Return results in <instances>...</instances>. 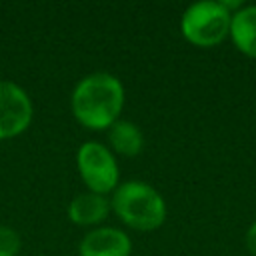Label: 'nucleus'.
Listing matches in <instances>:
<instances>
[{"label":"nucleus","mask_w":256,"mask_h":256,"mask_svg":"<svg viewBox=\"0 0 256 256\" xmlns=\"http://www.w3.org/2000/svg\"><path fill=\"white\" fill-rule=\"evenodd\" d=\"M230 36L240 52L256 58V6H244L232 14Z\"/></svg>","instance_id":"obj_9"},{"label":"nucleus","mask_w":256,"mask_h":256,"mask_svg":"<svg viewBox=\"0 0 256 256\" xmlns=\"http://www.w3.org/2000/svg\"><path fill=\"white\" fill-rule=\"evenodd\" d=\"M110 200L108 196L94 194V192H82L76 194L68 206V218L76 226H96L104 222L110 214Z\"/></svg>","instance_id":"obj_7"},{"label":"nucleus","mask_w":256,"mask_h":256,"mask_svg":"<svg viewBox=\"0 0 256 256\" xmlns=\"http://www.w3.org/2000/svg\"><path fill=\"white\" fill-rule=\"evenodd\" d=\"M232 14L216 0H202L188 6L180 18L182 36L200 48L216 46L230 34Z\"/></svg>","instance_id":"obj_3"},{"label":"nucleus","mask_w":256,"mask_h":256,"mask_svg":"<svg viewBox=\"0 0 256 256\" xmlns=\"http://www.w3.org/2000/svg\"><path fill=\"white\" fill-rule=\"evenodd\" d=\"M20 246V234L10 226L0 224V256H18Z\"/></svg>","instance_id":"obj_10"},{"label":"nucleus","mask_w":256,"mask_h":256,"mask_svg":"<svg viewBox=\"0 0 256 256\" xmlns=\"http://www.w3.org/2000/svg\"><path fill=\"white\" fill-rule=\"evenodd\" d=\"M246 246H248L250 254L256 256V222H254V224L248 228V232H246Z\"/></svg>","instance_id":"obj_11"},{"label":"nucleus","mask_w":256,"mask_h":256,"mask_svg":"<svg viewBox=\"0 0 256 256\" xmlns=\"http://www.w3.org/2000/svg\"><path fill=\"white\" fill-rule=\"evenodd\" d=\"M34 116L28 92L10 80H0V140L22 134Z\"/></svg>","instance_id":"obj_5"},{"label":"nucleus","mask_w":256,"mask_h":256,"mask_svg":"<svg viewBox=\"0 0 256 256\" xmlns=\"http://www.w3.org/2000/svg\"><path fill=\"white\" fill-rule=\"evenodd\" d=\"M108 148L124 158H134L144 148V134L130 120H116L108 128Z\"/></svg>","instance_id":"obj_8"},{"label":"nucleus","mask_w":256,"mask_h":256,"mask_svg":"<svg viewBox=\"0 0 256 256\" xmlns=\"http://www.w3.org/2000/svg\"><path fill=\"white\" fill-rule=\"evenodd\" d=\"M130 252L132 242L128 234L112 226H96L78 246L80 256H130Z\"/></svg>","instance_id":"obj_6"},{"label":"nucleus","mask_w":256,"mask_h":256,"mask_svg":"<svg viewBox=\"0 0 256 256\" xmlns=\"http://www.w3.org/2000/svg\"><path fill=\"white\" fill-rule=\"evenodd\" d=\"M76 166L88 192L108 196L118 188L120 168L114 152L96 140L84 142L76 152Z\"/></svg>","instance_id":"obj_4"},{"label":"nucleus","mask_w":256,"mask_h":256,"mask_svg":"<svg viewBox=\"0 0 256 256\" xmlns=\"http://www.w3.org/2000/svg\"><path fill=\"white\" fill-rule=\"evenodd\" d=\"M124 86L110 72H92L72 90L74 118L88 130H108L124 108Z\"/></svg>","instance_id":"obj_1"},{"label":"nucleus","mask_w":256,"mask_h":256,"mask_svg":"<svg viewBox=\"0 0 256 256\" xmlns=\"http://www.w3.org/2000/svg\"><path fill=\"white\" fill-rule=\"evenodd\" d=\"M110 208L122 224L140 232L156 230L166 220V202L162 194L154 186L140 180L118 184L112 192Z\"/></svg>","instance_id":"obj_2"}]
</instances>
